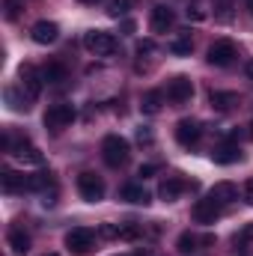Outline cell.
Listing matches in <instances>:
<instances>
[{
  "label": "cell",
  "instance_id": "7",
  "mask_svg": "<svg viewBox=\"0 0 253 256\" xmlns=\"http://www.w3.org/2000/svg\"><path fill=\"white\" fill-rule=\"evenodd\" d=\"M236 57H238V48H236V42H230V39H218V42L208 48V63L218 66V68L230 66Z\"/></svg>",
  "mask_w": 253,
  "mask_h": 256
},
{
  "label": "cell",
  "instance_id": "4",
  "mask_svg": "<svg viewBox=\"0 0 253 256\" xmlns=\"http://www.w3.org/2000/svg\"><path fill=\"white\" fill-rule=\"evenodd\" d=\"M42 122H45V128H48V131L60 134L63 128H68L72 122H74V108H72V104H51V108L45 110Z\"/></svg>",
  "mask_w": 253,
  "mask_h": 256
},
{
  "label": "cell",
  "instance_id": "35",
  "mask_svg": "<svg viewBox=\"0 0 253 256\" xmlns=\"http://www.w3.org/2000/svg\"><path fill=\"white\" fill-rule=\"evenodd\" d=\"M137 51H140V54H152V51H155V42H152V39H143V42L137 45Z\"/></svg>",
  "mask_w": 253,
  "mask_h": 256
},
{
  "label": "cell",
  "instance_id": "41",
  "mask_svg": "<svg viewBox=\"0 0 253 256\" xmlns=\"http://www.w3.org/2000/svg\"><path fill=\"white\" fill-rule=\"evenodd\" d=\"M248 9H250V15H253V0H248Z\"/></svg>",
  "mask_w": 253,
  "mask_h": 256
},
{
  "label": "cell",
  "instance_id": "33",
  "mask_svg": "<svg viewBox=\"0 0 253 256\" xmlns=\"http://www.w3.org/2000/svg\"><path fill=\"white\" fill-rule=\"evenodd\" d=\"M242 196L248 200V206H253V179H248V182L242 185Z\"/></svg>",
  "mask_w": 253,
  "mask_h": 256
},
{
  "label": "cell",
  "instance_id": "15",
  "mask_svg": "<svg viewBox=\"0 0 253 256\" xmlns=\"http://www.w3.org/2000/svg\"><path fill=\"white\" fill-rule=\"evenodd\" d=\"M212 161L214 164H236V161H242V146L236 140H226L212 152Z\"/></svg>",
  "mask_w": 253,
  "mask_h": 256
},
{
  "label": "cell",
  "instance_id": "13",
  "mask_svg": "<svg viewBox=\"0 0 253 256\" xmlns=\"http://www.w3.org/2000/svg\"><path fill=\"white\" fill-rule=\"evenodd\" d=\"M185 188H188V182H185L182 176H167V179H161V185H158V196H161L164 202H173V200L182 196Z\"/></svg>",
  "mask_w": 253,
  "mask_h": 256
},
{
  "label": "cell",
  "instance_id": "37",
  "mask_svg": "<svg viewBox=\"0 0 253 256\" xmlns=\"http://www.w3.org/2000/svg\"><path fill=\"white\" fill-rule=\"evenodd\" d=\"M42 206H57V191L45 194V200H42Z\"/></svg>",
  "mask_w": 253,
  "mask_h": 256
},
{
  "label": "cell",
  "instance_id": "28",
  "mask_svg": "<svg viewBox=\"0 0 253 256\" xmlns=\"http://www.w3.org/2000/svg\"><path fill=\"white\" fill-rule=\"evenodd\" d=\"M131 6H134V0H110V3H108V15H110V18H122Z\"/></svg>",
  "mask_w": 253,
  "mask_h": 256
},
{
  "label": "cell",
  "instance_id": "16",
  "mask_svg": "<svg viewBox=\"0 0 253 256\" xmlns=\"http://www.w3.org/2000/svg\"><path fill=\"white\" fill-rule=\"evenodd\" d=\"M6 242H9V250H12L15 256H24L27 250H30V236L24 232V226H9Z\"/></svg>",
  "mask_w": 253,
  "mask_h": 256
},
{
  "label": "cell",
  "instance_id": "32",
  "mask_svg": "<svg viewBox=\"0 0 253 256\" xmlns=\"http://www.w3.org/2000/svg\"><path fill=\"white\" fill-rule=\"evenodd\" d=\"M98 236L102 238H116V224H102L98 226Z\"/></svg>",
  "mask_w": 253,
  "mask_h": 256
},
{
  "label": "cell",
  "instance_id": "8",
  "mask_svg": "<svg viewBox=\"0 0 253 256\" xmlns=\"http://www.w3.org/2000/svg\"><path fill=\"white\" fill-rule=\"evenodd\" d=\"M190 96H194V84H190V78L176 74V78L167 80V98H170L173 104H185V102H190Z\"/></svg>",
  "mask_w": 253,
  "mask_h": 256
},
{
  "label": "cell",
  "instance_id": "38",
  "mask_svg": "<svg viewBox=\"0 0 253 256\" xmlns=\"http://www.w3.org/2000/svg\"><path fill=\"white\" fill-rule=\"evenodd\" d=\"M248 78H250V80H253V60H250V63H248Z\"/></svg>",
  "mask_w": 253,
  "mask_h": 256
},
{
  "label": "cell",
  "instance_id": "22",
  "mask_svg": "<svg viewBox=\"0 0 253 256\" xmlns=\"http://www.w3.org/2000/svg\"><path fill=\"white\" fill-rule=\"evenodd\" d=\"M161 104H164V96H161L158 90H149V92H143V98H140V110H143L146 116H155V114L161 110Z\"/></svg>",
  "mask_w": 253,
  "mask_h": 256
},
{
  "label": "cell",
  "instance_id": "5",
  "mask_svg": "<svg viewBox=\"0 0 253 256\" xmlns=\"http://www.w3.org/2000/svg\"><path fill=\"white\" fill-rule=\"evenodd\" d=\"M78 194H80L86 202H98V200H104V179H102L98 173L84 170V173L78 176Z\"/></svg>",
  "mask_w": 253,
  "mask_h": 256
},
{
  "label": "cell",
  "instance_id": "21",
  "mask_svg": "<svg viewBox=\"0 0 253 256\" xmlns=\"http://www.w3.org/2000/svg\"><path fill=\"white\" fill-rule=\"evenodd\" d=\"M208 102H212V108H214V110H220V114H226V110L238 108V96H236V92H226V90H214V92L208 96Z\"/></svg>",
  "mask_w": 253,
  "mask_h": 256
},
{
  "label": "cell",
  "instance_id": "40",
  "mask_svg": "<svg viewBox=\"0 0 253 256\" xmlns=\"http://www.w3.org/2000/svg\"><path fill=\"white\" fill-rule=\"evenodd\" d=\"M80 3H86V6H92V3H98V0H80Z\"/></svg>",
  "mask_w": 253,
  "mask_h": 256
},
{
  "label": "cell",
  "instance_id": "25",
  "mask_svg": "<svg viewBox=\"0 0 253 256\" xmlns=\"http://www.w3.org/2000/svg\"><path fill=\"white\" fill-rule=\"evenodd\" d=\"M170 51H173L176 57H188L190 51H194V39H190V33H182V36H176V39L170 42Z\"/></svg>",
  "mask_w": 253,
  "mask_h": 256
},
{
  "label": "cell",
  "instance_id": "2",
  "mask_svg": "<svg viewBox=\"0 0 253 256\" xmlns=\"http://www.w3.org/2000/svg\"><path fill=\"white\" fill-rule=\"evenodd\" d=\"M84 48H86L90 54H96V57H110V54H116L120 42H116V36L108 33V30H90V33L84 36Z\"/></svg>",
  "mask_w": 253,
  "mask_h": 256
},
{
  "label": "cell",
  "instance_id": "1",
  "mask_svg": "<svg viewBox=\"0 0 253 256\" xmlns=\"http://www.w3.org/2000/svg\"><path fill=\"white\" fill-rule=\"evenodd\" d=\"M102 158H104L108 167H126L128 158H131L128 140L120 137V134H108V137L102 140Z\"/></svg>",
  "mask_w": 253,
  "mask_h": 256
},
{
  "label": "cell",
  "instance_id": "29",
  "mask_svg": "<svg viewBox=\"0 0 253 256\" xmlns=\"http://www.w3.org/2000/svg\"><path fill=\"white\" fill-rule=\"evenodd\" d=\"M24 6H27V0H3V9H6V18L9 21H15Z\"/></svg>",
  "mask_w": 253,
  "mask_h": 256
},
{
  "label": "cell",
  "instance_id": "11",
  "mask_svg": "<svg viewBox=\"0 0 253 256\" xmlns=\"http://www.w3.org/2000/svg\"><path fill=\"white\" fill-rule=\"evenodd\" d=\"M30 39H33L36 45H51V42L60 39V27H57L54 21H36L33 30H30Z\"/></svg>",
  "mask_w": 253,
  "mask_h": 256
},
{
  "label": "cell",
  "instance_id": "30",
  "mask_svg": "<svg viewBox=\"0 0 253 256\" xmlns=\"http://www.w3.org/2000/svg\"><path fill=\"white\" fill-rule=\"evenodd\" d=\"M248 242H253V224H244V226L236 232V244H242V248H244Z\"/></svg>",
  "mask_w": 253,
  "mask_h": 256
},
{
  "label": "cell",
  "instance_id": "23",
  "mask_svg": "<svg viewBox=\"0 0 253 256\" xmlns=\"http://www.w3.org/2000/svg\"><path fill=\"white\" fill-rule=\"evenodd\" d=\"M48 188H54V173L51 170L27 176V191H48Z\"/></svg>",
  "mask_w": 253,
  "mask_h": 256
},
{
  "label": "cell",
  "instance_id": "9",
  "mask_svg": "<svg viewBox=\"0 0 253 256\" xmlns=\"http://www.w3.org/2000/svg\"><path fill=\"white\" fill-rule=\"evenodd\" d=\"M9 155H12L15 161H21V164H36V167L45 161V155H42V152H39V149L27 140V137H24V140H18V143H12Z\"/></svg>",
  "mask_w": 253,
  "mask_h": 256
},
{
  "label": "cell",
  "instance_id": "20",
  "mask_svg": "<svg viewBox=\"0 0 253 256\" xmlns=\"http://www.w3.org/2000/svg\"><path fill=\"white\" fill-rule=\"evenodd\" d=\"M120 196H122L126 202H131V206H149V191H146L143 185H137V182H128V185H122Z\"/></svg>",
  "mask_w": 253,
  "mask_h": 256
},
{
  "label": "cell",
  "instance_id": "12",
  "mask_svg": "<svg viewBox=\"0 0 253 256\" xmlns=\"http://www.w3.org/2000/svg\"><path fill=\"white\" fill-rule=\"evenodd\" d=\"M200 137H202V126H200L196 120H182V122L176 126V140H179L182 146H196Z\"/></svg>",
  "mask_w": 253,
  "mask_h": 256
},
{
  "label": "cell",
  "instance_id": "19",
  "mask_svg": "<svg viewBox=\"0 0 253 256\" xmlns=\"http://www.w3.org/2000/svg\"><path fill=\"white\" fill-rule=\"evenodd\" d=\"M0 185L6 194H24L27 191V176L15 173V170H3L0 173Z\"/></svg>",
  "mask_w": 253,
  "mask_h": 256
},
{
  "label": "cell",
  "instance_id": "10",
  "mask_svg": "<svg viewBox=\"0 0 253 256\" xmlns=\"http://www.w3.org/2000/svg\"><path fill=\"white\" fill-rule=\"evenodd\" d=\"M190 218H194L196 224H214V220L220 218V202H214L212 196L196 200V202H194V208H190Z\"/></svg>",
  "mask_w": 253,
  "mask_h": 256
},
{
  "label": "cell",
  "instance_id": "26",
  "mask_svg": "<svg viewBox=\"0 0 253 256\" xmlns=\"http://www.w3.org/2000/svg\"><path fill=\"white\" fill-rule=\"evenodd\" d=\"M200 244H202V238H196L194 232H182L179 242H176V250L179 254H194V250H200Z\"/></svg>",
  "mask_w": 253,
  "mask_h": 256
},
{
  "label": "cell",
  "instance_id": "17",
  "mask_svg": "<svg viewBox=\"0 0 253 256\" xmlns=\"http://www.w3.org/2000/svg\"><path fill=\"white\" fill-rule=\"evenodd\" d=\"M208 196H212L214 202H220V206H230V202L238 200V188H236L232 182H214L212 191H208Z\"/></svg>",
  "mask_w": 253,
  "mask_h": 256
},
{
  "label": "cell",
  "instance_id": "27",
  "mask_svg": "<svg viewBox=\"0 0 253 256\" xmlns=\"http://www.w3.org/2000/svg\"><path fill=\"white\" fill-rule=\"evenodd\" d=\"M116 238L120 242H137L140 238V226L131 224V220L128 224H116Z\"/></svg>",
  "mask_w": 253,
  "mask_h": 256
},
{
  "label": "cell",
  "instance_id": "14",
  "mask_svg": "<svg viewBox=\"0 0 253 256\" xmlns=\"http://www.w3.org/2000/svg\"><path fill=\"white\" fill-rule=\"evenodd\" d=\"M173 24H176V15H173L170 6H155V9H152V15H149V27H152L155 33H167Z\"/></svg>",
  "mask_w": 253,
  "mask_h": 256
},
{
  "label": "cell",
  "instance_id": "34",
  "mask_svg": "<svg viewBox=\"0 0 253 256\" xmlns=\"http://www.w3.org/2000/svg\"><path fill=\"white\" fill-rule=\"evenodd\" d=\"M155 173H158V167H155V164H143V167L137 170V176H143V179H149V176H155Z\"/></svg>",
  "mask_w": 253,
  "mask_h": 256
},
{
  "label": "cell",
  "instance_id": "18",
  "mask_svg": "<svg viewBox=\"0 0 253 256\" xmlns=\"http://www.w3.org/2000/svg\"><path fill=\"white\" fill-rule=\"evenodd\" d=\"M3 98H6V104H9V110H15V114H27L30 110V96H21L18 92V86H6L3 90Z\"/></svg>",
  "mask_w": 253,
  "mask_h": 256
},
{
  "label": "cell",
  "instance_id": "39",
  "mask_svg": "<svg viewBox=\"0 0 253 256\" xmlns=\"http://www.w3.org/2000/svg\"><path fill=\"white\" fill-rule=\"evenodd\" d=\"M137 256H158V254H149V250H140Z\"/></svg>",
  "mask_w": 253,
  "mask_h": 256
},
{
  "label": "cell",
  "instance_id": "31",
  "mask_svg": "<svg viewBox=\"0 0 253 256\" xmlns=\"http://www.w3.org/2000/svg\"><path fill=\"white\" fill-rule=\"evenodd\" d=\"M137 143H143V146H152V143H155V134H152V128H146V126L137 128Z\"/></svg>",
  "mask_w": 253,
  "mask_h": 256
},
{
  "label": "cell",
  "instance_id": "36",
  "mask_svg": "<svg viewBox=\"0 0 253 256\" xmlns=\"http://www.w3.org/2000/svg\"><path fill=\"white\" fill-rule=\"evenodd\" d=\"M188 18H194V21H202V18H206V12H202L200 6H190V9H188Z\"/></svg>",
  "mask_w": 253,
  "mask_h": 256
},
{
  "label": "cell",
  "instance_id": "3",
  "mask_svg": "<svg viewBox=\"0 0 253 256\" xmlns=\"http://www.w3.org/2000/svg\"><path fill=\"white\" fill-rule=\"evenodd\" d=\"M66 248H68V254H74V256H86L96 248V232L90 226H72L66 232Z\"/></svg>",
  "mask_w": 253,
  "mask_h": 256
},
{
  "label": "cell",
  "instance_id": "24",
  "mask_svg": "<svg viewBox=\"0 0 253 256\" xmlns=\"http://www.w3.org/2000/svg\"><path fill=\"white\" fill-rule=\"evenodd\" d=\"M42 78H45V84H63L68 78V72H66L63 63H48L42 68Z\"/></svg>",
  "mask_w": 253,
  "mask_h": 256
},
{
  "label": "cell",
  "instance_id": "42",
  "mask_svg": "<svg viewBox=\"0 0 253 256\" xmlns=\"http://www.w3.org/2000/svg\"><path fill=\"white\" fill-rule=\"evenodd\" d=\"M42 256H60V254H42Z\"/></svg>",
  "mask_w": 253,
  "mask_h": 256
},
{
  "label": "cell",
  "instance_id": "6",
  "mask_svg": "<svg viewBox=\"0 0 253 256\" xmlns=\"http://www.w3.org/2000/svg\"><path fill=\"white\" fill-rule=\"evenodd\" d=\"M18 78H21V90H24V96H30L33 102L39 98V92H42V84H45V78H42V72L36 68V66L24 63L18 68Z\"/></svg>",
  "mask_w": 253,
  "mask_h": 256
}]
</instances>
